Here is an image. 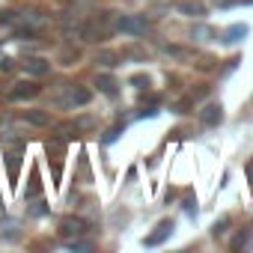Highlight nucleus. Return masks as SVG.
Segmentation results:
<instances>
[{"label": "nucleus", "mask_w": 253, "mask_h": 253, "mask_svg": "<svg viewBox=\"0 0 253 253\" xmlns=\"http://www.w3.org/2000/svg\"><path fill=\"white\" fill-rule=\"evenodd\" d=\"M176 12L185 15V18H203L209 9H206L203 0H179V3H176Z\"/></svg>", "instance_id": "nucleus-5"}, {"label": "nucleus", "mask_w": 253, "mask_h": 253, "mask_svg": "<svg viewBox=\"0 0 253 253\" xmlns=\"http://www.w3.org/2000/svg\"><path fill=\"white\" fill-rule=\"evenodd\" d=\"M116 134H119V125H116V128H110V131L104 134V143H110V140H116Z\"/></svg>", "instance_id": "nucleus-22"}, {"label": "nucleus", "mask_w": 253, "mask_h": 253, "mask_svg": "<svg viewBox=\"0 0 253 253\" xmlns=\"http://www.w3.org/2000/svg\"><path fill=\"white\" fill-rule=\"evenodd\" d=\"M185 211L188 214H197V200H185Z\"/></svg>", "instance_id": "nucleus-20"}, {"label": "nucleus", "mask_w": 253, "mask_h": 253, "mask_svg": "<svg viewBox=\"0 0 253 253\" xmlns=\"http://www.w3.org/2000/svg\"><path fill=\"white\" fill-rule=\"evenodd\" d=\"M6 158H9V179L15 182V179H18V158H21V149H18V152H9Z\"/></svg>", "instance_id": "nucleus-14"}, {"label": "nucleus", "mask_w": 253, "mask_h": 253, "mask_svg": "<svg viewBox=\"0 0 253 253\" xmlns=\"http://www.w3.org/2000/svg\"><path fill=\"white\" fill-rule=\"evenodd\" d=\"M247 182H250V188H253V158L247 161Z\"/></svg>", "instance_id": "nucleus-23"}, {"label": "nucleus", "mask_w": 253, "mask_h": 253, "mask_svg": "<svg viewBox=\"0 0 253 253\" xmlns=\"http://www.w3.org/2000/svg\"><path fill=\"white\" fill-rule=\"evenodd\" d=\"M214 36H217V33H214L209 24H197V27H191V39H194V42H203V45H206V42H214Z\"/></svg>", "instance_id": "nucleus-11"}, {"label": "nucleus", "mask_w": 253, "mask_h": 253, "mask_svg": "<svg viewBox=\"0 0 253 253\" xmlns=\"http://www.w3.org/2000/svg\"><path fill=\"white\" fill-rule=\"evenodd\" d=\"M21 122L36 125V128H45V125H51V116H48L45 110H24V113H21Z\"/></svg>", "instance_id": "nucleus-10"}, {"label": "nucleus", "mask_w": 253, "mask_h": 253, "mask_svg": "<svg viewBox=\"0 0 253 253\" xmlns=\"http://www.w3.org/2000/svg\"><path fill=\"white\" fill-rule=\"evenodd\" d=\"M78 60V51H63V66H75Z\"/></svg>", "instance_id": "nucleus-19"}, {"label": "nucleus", "mask_w": 253, "mask_h": 253, "mask_svg": "<svg viewBox=\"0 0 253 253\" xmlns=\"http://www.w3.org/2000/svg\"><path fill=\"white\" fill-rule=\"evenodd\" d=\"M113 27L119 30V33H125V36H146V30H149V21L143 18V15H116V21H113Z\"/></svg>", "instance_id": "nucleus-2"}, {"label": "nucleus", "mask_w": 253, "mask_h": 253, "mask_svg": "<svg viewBox=\"0 0 253 253\" xmlns=\"http://www.w3.org/2000/svg\"><path fill=\"white\" fill-rule=\"evenodd\" d=\"M39 92H42V86H39L36 81H18V84H12L9 98H12V101H27V98H36Z\"/></svg>", "instance_id": "nucleus-3"}, {"label": "nucleus", "mask_w": 253, "mask_h": 253, "mask_svg": "<svg viewBox=\"0 0 253 253\" xmlns=\"http://www.w3.org/2000/svg\"><path fill=\"white\" fill-rule=\"evenodd\" d=\"M95 84H98V89H101L107 98H116V92H119L116 86H119V84H116L110 75H98V78H95Z\"/></svg>", "instance_id": "nucleus-13"}, {"label": "nucleus", "mask_w": 253, "mask_h": 253, "mask_svg": "<svg viewBox=\"0 0 253 253\" xmlns=\"http://www.w3.org/2000/svg\"><path fill=\"white\" fill-rule=\"evenodd\" d=\"M173 226H176V223H173V220H161V223H158V226H155V232H152V235H146V238H143V247H158V244H161V241H167V238H170V235H173Z\"/></svg>", "instance_id": "nucleus-4"}, {"label": "nucleus", "mask_w": 253, "mask_h": 253, "mask_svg": "<svg viewBox=\"0 0 253 253\" xmlns=\"http://www.w3.org/2000/svg\"><path fill=\"white\" fill-rule=\"evenodd\" d=\"M247 33H250L247 24H232V27H226V30L220 33V42H223V45H238Z\"/></svg>", "instance_id": "nucleus-9"}, {"label": "nucleus", "mask_w": 253, "mask_h": 253, "mask_svg": "<svg viewBox=\"0 0 253 253\" xmlns=\"http://www.w3.org/2000/svg\"><path fill=\"white\" fill-rule=\"evenodd\" d=\"M161 51H164L167 57H173V60H179V63H191V60H194V54H191L188 48H182V45H164Z\"/></svg>", "instance_id": "nucleus-12"}, {"label": "nucleus", "mask_w": 253, "mask_h": 253, "mask_svg": "<svg viewBox=\"0 0 253 253\" xmlns=\"http://www.w3.org/2000/svg\"><path fill=\"white\" fill-rule=\"evenodd\" d=\"M86 232V223L81 220V217H63L60 220V235H66V238H81Z\"/></svg>", "instance_id": "nucleus-7"}, {"label": "nucleus", "mask_w": 253, "mask_h": 253, "mask_svg": "<svg viewBox=\"0 0 253 253\" xmlns=\"http://www.w3.org/2000/svg\"><path fill=\"white\" fill-rule=\"evenodd\" d=\"M128 84H131V86H137V89H143V86H149V78H146V75H131V78H128Z\"/></svg>", "instance_id": "nucleus-16"}, {"label": "nucleus", "mask_w": 253, "mask_h": 253, "mask_svg": "<svg viewBox=\"0 0 253 253\" xmlns=\"http://www.w3.org/2000/svg\"><path fill=\"white\" fill-rule=\"evenodd\" d=\"M226 226H229V217H220V220L211 226V235H214V238H217V235H223V232H226Z\"/></svg>", "instance_id": "nucleus-17"}, {"label": "nucleus", "mask_w": 253, "mask_h": 253, "mask_svg": "<svg viewBox=\"0 0 253 253\" xmlns=\"http://www.w3.org/2000/svg\"><path fill=\"white\" fill-rule=\"evenodd\" d=\"M0 125H3V119H0Z\"/></svg>", "instance_id": "nucleus-24"}, {"label": "nucleus", "mask_w": 253, "mask_h": 253, "mask_svg": "<svg viewBox=\"0 0 253 253\" xmlns=\"http://www.w3.org/2000/svg\"><path fill=\"white\" fill-rule=\"evenodd\" d=\"M0 72H12V60H9V57L0 60Z\"/></svg>", "instance_id": "nucleus-21"}, {"label": "nucleus", "mask_w": 253, "mask_h": 253, "mask_svg": "<svg viewBox=\"0 0 253 253\" xmlns=\"http://www.w3.org/2000/svg\"><path fill=\"white\" fill-rule=\"evenodd\" d=\"M220 119H223V107H220L217 101H209V104L200 110V122L209 125V128H211V125H217Z\"/></svg>", "instance_id": "nucleus-8"}, {"label": "nucleus", "mask_w": 253, "mask_h": 253, "mask_svg": "<svg viewBox=\"0 0 253 253\" xmlns=\"http://www.w3.org/2000/svg\"><path fill=\"white\" fill-rule=\"evenodd\" d=\"M69 250H92V244L89 241H81V238H72L69 241Z\"/></svg>", "instance_id": "nucleus-18"}, {"label": "nucleus", "mask_w": 253, "mask_h": 253, "mask_svg": "<svg viewBox=\"0 0 253 253\" xmlns=\"http://www.w3.org/2000/svg\"><path fill=\"white\" fill-rule=\"evenodd\" d=\"M21 66H24V72H27L30 78H45V75L51 72V63H48L45 57H27Z\"/></svg>", "instance_id": "nucleus-6"}, {"label": "nucleus", "mask_w": 253, "mask_h": 253, "mask_svg": "<svg viewBox=\"0 0 253 253\" xmlns=\"http://www.w3.org/2000/svg\"><path fill=\"white\" fill-rule=\"evenodd\" d=\"M95 60H98L101 66H107V69H110V66H116V63H113V60H116V54H113V51H101Z\"/></svg>", "instance_id": "nucleus-15"}, {"label": "nucleus", "mask_w": 253, "mask_h": 253, "mask_svg": "<svg viewBox=\"0 0 253 253\" xmlns=\"http://www.w3.org/2000/svg\"><path fill=\"white\" fill-rule=\"evenodd\" d=\"M92 98V92L81 84H63V92L54 95V104L63 107V110H78V107H86Z\"/></svg>", "instance_id": "nucleus-1"}]
</instances>
